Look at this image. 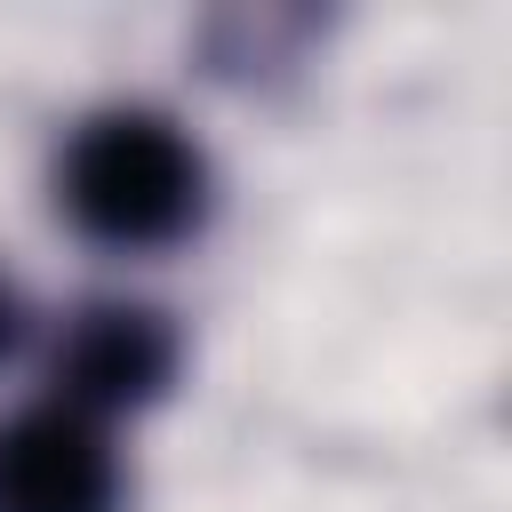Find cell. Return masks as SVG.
Segmentation results:
<instances>
[{"label": "cell", "mask_w": 512, "mask_h": 512, "mask_svg": "<svg viewBox=\"0 0 512 512\" xmlns=\"http://www.w3.org/2000/svg\"><path fill=\"white\" fill-rule=\"evenodd\" d=\"M168 328L136 304H96L64 328V352H56V376H64V408L96 416V408H128V400H152L160 376H168Z\"/></svg>", "instance_id": "obj_3"}, {"label": "cell", "mask_w": 512, "mask_h": 512, "mask_svg": "<svg viewBox=\"0 0 512 512\" xmlns=\"http://www.w3.org/2000/svg\"><path fill=\"white\" fill-rule=\"evenodd\" d=\"M8 328H16V312H8V296H0V344H8Z\"/></svg>", "instance_id": "obj_4"}, {"label": "cell", "mask_w": 512, "mask_h": 512, "mask_svg": "<svg viewBox=\"0 0 512 512\" xmlns=\"http://www.w3.org/2000/svg\"><path fill=\"white\" fill-rule=\"evenodd\" d=\"M64 208L104 248H160L200 224L208 160L160 112H96L64 152Z\"/></svg>", "instance_id": "obj_1"}, {"label": "cell", "mask_w": 512, "mask_h": 512, "mask_svg": "<svg viewBox=\"0 0 512 512\" xmlns=\"http://www.w3.org/2000/svg\"><path fill=\"white\" fill-rule=\"evenodd\" d=\"M120 464L80 408H24L0 424V512H112Z\"/></svg>", "instance_id": "obj_2"}]
</instances>
